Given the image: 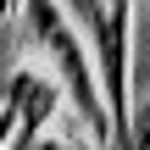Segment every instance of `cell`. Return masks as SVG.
Instances as JSON below:
<instances>
[{"mask_svg": "<svg viewBox=\"0 0 150 150\" xmlns=\"http://www.w3.org/2000/svg\"><path fill=\"white\" fill-rule=\"evenodd\" d=\"M134 6H150V0H134Z\"/></svg>", "mask_w": 150, "mask_h": 150, "instance_id": "cell-6", "label": "cell"}, {"mask_svg": "<svg viewBox=\"0 0 150 150\" xmlns=\"http://www.w3.org/2000/svg\"><path fill=\"white\" fill-rule=\"evenodd\" d=\"M22 22H28V45L56 61V78H61L72 111L89 122V134H95V139H117L111 106H106V95H100V72H95L83 39H78L72 11H67L61 0H22Z\"/></svg>", "mask_w": 150, "mask_h": 150, "instance_id": "cell-1", "label": "cell"}, {"mask_svg": "<svg viewBox=\"0 0 150 150\" xmlns=\"http://www.w3.org/2000/svg\"><path fill=\"white\" fill-rule=\"evenodd\" d=\"M17 122H22V117H17V106L6 100V106H0V150H6L11 139H17Z\"/></svg>", "mask_w": 150, "mask_h": 150, "instance_id": "cell-3", "label": "cell"}, {"mask_svg": "<svg viewBox=\"0 0 150 150\" xmlns=\"http://www.w3.org/2000/svg\"><path fill=\"white\" fill-rule=\"evenodd\" d=\"M22 17V0H0V39L11 33V22Z\"/></svg>", "mask_w": 150, "mask_h": 150, "instance_id": "cell-5", "label": "cell"}, {"mask_svg": "<svg viewBox=\"0 0 150 150\" xmlns=\"http://www.w3.org/2000/svg\"><path fill=\"white\" fill-rule=\"evenodd\" d=\"M67 11L95 39V72H100L111 122H117V150H134V139H128V17H134V0H67Z\"/></svg>", "mask_w": 150, "mask_h": 150, "instance_id": "cell-2", "label": "cell"}, {"mask_svg": "<svg viewBox=\"0 0 150 150\" xmlns=\"http://www.w3.org/2000/svg\"><path fill=\"white\" fill-rule=\"evenodd\" d=\"M33 150H78V145H72L67 134H45V128H39V134H33Z\"/></svg>", "mask_w": 150, "mask_h": 150, "instance_id": "cell-4", "label": "cell"}]
</instances>
